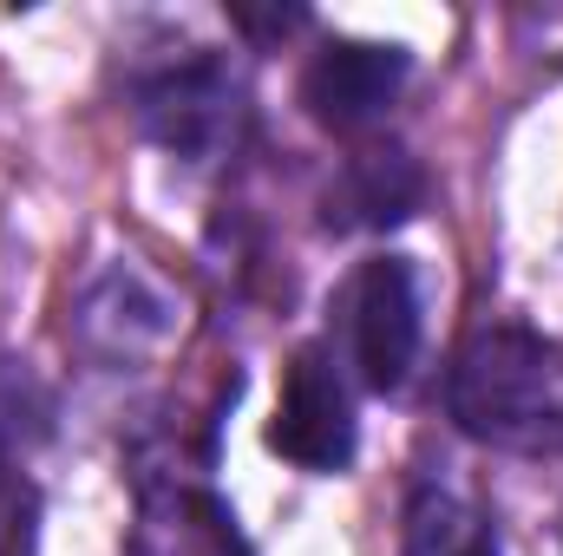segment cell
<instances>
[{
  "instance_id": "2",
  "label": "cell",
  "mask_w": 563,
  "mask_h": 556,
  "mask_svg": "<svg viewBox=\"0 0 563 556\" xmlns=\"http://www.w3.org/2000/svg\"><path fill=\"white\" fill-rule=\"evenodd\" d=\"M139 125L184 164H223L243 144L250 92L223 59H177L139 86Z\"/></svg>"
},
{
  "instance_id": "11",
  "label": "cell",
  "mask_w": 563,
  "mask_h": 556,
  "mask_svg": "<svg viewBox=\"0 0 563 556\" xmlns=\"http://www.w3.org/2000/svg\"><path fill=\"white\" fill-rule=\"evenodd\" d=\"M20 518H26V491H20V471L0 458V556H13L20 544Z\"/></svg>"
},
{
  "instance_id": "4",
  "label": "cell",
  "mask_w": 563,
  "mask_h": 556,
  "mask_svg": "<svg viewBox=\"0 0 563 556\" xmlns=\"http://www.w3.org/2000/svg\"><path fill=\"white\" fill-rule=\"evenodd\" d=\"M354 393L328 347H301L282 367V400L269 419V445L301 471H347L354 465Z\"/></svg>"
},
{
  "instance_id": "9",
  "label": "cell",
  "mask_w": 563,
  "mask_h": 556,
  "mask_svg": "<svg viewBox=\"0 0 563 556\" xmlns=\"http://www.w3.org/2000/svg\"><path fill=\"white\" fill-rule=\"evenodd\" d=\"M400 556H498V524L452 485H420L407 498Z\"/></svg>"
},
{
  "instance_id": "7",
  "label": "cell",
  "mask_w": 563,
  "mask_h": 556,
  "mask_svg": "<svg viewBox=\"0 0 563 556\" xmlns=\"http://www.w3.org/2000/svg\"><path fill=\"white\" fill-rule=\"evenodd\" d=\"M132 556H256L223 498L197 485H144Z\"/></svg>"
},
{
  "instance_id": "1",
  "label": "cell",
  "mask_w": 563,
  "mask_h": 556,
  "mask_svg": "<svg viewBox=\"0 0 563 556\" xmlns=\"http://www.w3.org/2000/svg\"><path fill=\"white\" fill-rule=\"evenodd\" d=\"M445 413L465 438L498 452H563V347L531 327H478L452 354Z\"/></svg>"
},
{
  "instance_id": "5",
  "label": "cell",
  "mask_w": 563,
  "mask_h": 556,
  "mask_svg": "<svg viewBox=\"0 0 563 556\" xmlns=\"http://www.w3.org/2000/svg\"><path fill=\"white\" fill-rule=\"evenodd\" d=\"M413 59L407 46H380V40H334L308 59L301 73V105L328 125V132H361L374 119H387V105L400 99Z\"/></svg>"
},
{
  "instance_id": "6",
  "label": "cell",
  "mask_w": 563,
  "mask_h": 556,
  "mask_svg": "<svg viewBox=\"0 0 563 556\" xmlns=\"http://www.w3.org/2000/svg\"><path fill=\"white\" fill-rule=\"evenodd\" d=\"M73 327H79V341L99 360H112V367L119 360H139V354L170 341V294L144 276V269L119 263V269H106V276L86 288Z\"/></svg>"
},
{
  "instance_id": "3",
  "label": "cell",
  "mask_w": 563,
  "mask_h": 556,
  "mask_svg": "<svg viewBox=\"0 0 563 556\" xmlns=\"http://www.w3.org/2000/svg\"><path fill=\"white\" fill-rule=\"evenodd\" d=\"M341 314H347V360H354L361 387L367 393H400L413 360H420V281H413V263H400V256L361 263L347 294H341Z\"/></svg>"
},
{
  "instance_id": "10",
  "label": "cell",
  "mask_w": 563,
  "mask_h": 556,
  "mask_svg": "<svg viewBox=\"0 0 563 556\" xmlns=\"http://www.w3.org/2000/svg\"><path fill=\"white\" fill-rule=\"evenodd\" d=\"M40 425H46V400H40V387H33L20 367L0 360V458L13 465V458L40 438Z\"/></svg>"
},
{
  "instance_id": "8",
  "label": "cell",
  "mask_w": 563,
  "mask_h": 556,
  "mask_svg": "<svg viewBox=\"0 0 563 556\" xmlns=\"http://www.w3.org/2000/svg\"><path fill=\"white\" fill-rule=\"evenodd\" d=\"M426 203L420 164L400 144H367L328 184V230H394Z\"/></svg>"
}]
</instances>
